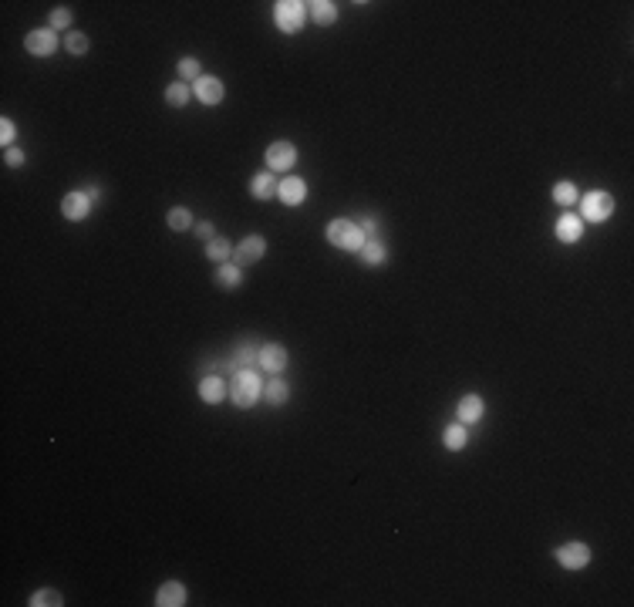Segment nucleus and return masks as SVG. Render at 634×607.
Listing matches in <instances>:
<instances>
[{
	"label": "nucleus",
	"instance_id": "f257e3e1",
	"mask_svg": "<svg viewBox=\"0 0 634 607\" xmlns=\"http://www.w3.org/2000/svg\"><path fill=\"white\" fill-rule=\"evenodd\" d=\"M264 395V382L256 375V368H247V371H237L233 382H230V398L237 409H254L256 402Z\"/></svg>",
	"mask_w": 634,
	"mask_h": 607
},
{
	"label": "nucleus",
	"instance_id": "f03ea898",
	"mask_svg": "<svg viewBox=\"0 0 634 607\" xmlns=\"http://www.w3.org/2000/svg\"><path fill=\"white\" fill-rule=\"evenodd\" d=\"M327 243H334L338 250H348V254H361V246L368 243L365 229L351 220H331L327 223Z\"/></svg>",
	"mask_w": 634,
	"mask_h": 607
},
{
	"label": "nucleus",
	"instance_id": "7ed1b4c3",
	"mask_svg": "<svg viewBox=\"0 0 634 607\" xmlns=\"http://www.w3.org/2000/svg\"><path fill=\"white\" fill-rule=\"evenodd\" d=\"M273 17H277V28H281L283 34H297V30L304 28L307 4H300V0H281V4L273 7Z\"/></svg>",
	"mask_w": 634,
	"mask_h": 607
},
{
	"label": "nucleus",
	"instance_id": "20e7f679",
	"mask_svg": "<svg viewBox=\"0 0 634 607\" xmlns=\"http://www.w3.org/2000/svg\"><path fill=\"white\" fill-rule=\"evenodd\" d=\"M580 210H584V220H587V223H604V220H611V212H614V196L604 193V189H594V193L584 196Z\"/></svg>",
	"mask_w": 634,
	"mask_h": 607
},
{
	"label": "nucleus",
	"instance_id": "39448f33",
	"mask_svg": "<svg viewBox=\"0 0 634 607\" xmlns=\"http://www.w3.org/2000/svg\"><path fill=\"white\" fill-rule=\"evenodd\" d=\"M557 557V564L560 567H567V570H584V567L591 564V547L587 543H580V540H574V543H564L560 550L553 553Z\"/></svg>",
	"mask_w": 634,
	"mask_h": 607
},
{
	"label": "nucleus",
	"instance_id": "423d86ee",
	"mask_svg": "<svg viewBox=\"0 0 634 607\" xmlns=\"http://www.w3.org/2000/svg\"><path fill=\"white\" fill-rule=\"evenodd\" d=\"M267 254V240L264 237H247V240L237 243V250H233V263H240V267H250V263H260Z\"/></svg>",
	"mask_w": 634,
	"mask_h": 607
},
{
	"label": "nucleus",
	"instance_id": "0eeeda50",
	"mask_svg": "<svg viewBox=\"0 0 634 607\" xmlns=\"http://www.w3.org/2000/svg\"><path fill=\"white\" fill-rule=\"evenodd\" d=\"M24 47H28V55H34V57H51L57 51V34L51 28L30 30L28 38H24Z\"/></svg>",
	"mask_w": 634,
	"mask_h": 607
},
{
	"label": "nucleus",
	"instance_id": "6e6552de",
	"mask_svg": "<svg viewBox=\"0 0 634 607\" xmlns=\"http://www.w3.org/2000/svg\"><path fill=\"white\" fill-rule=\"evenodd\" d=\"M277 199H281L283 206H300L307 199V183L300 176H283L281 183H277Z\"/></svg>",
	"mask_w": 634,
	"mask_h": 607
},
{
	"label": "nucleus",
	"instance_id": "1a4fd4ad",
	"mask_svg": "<svg viewBox=\"0 0 634 607\" xmlns=\"http://www.w3.org/2000/svg\"><path fill=\"white\" fill-rule=\"evenodd\" d=\"M297 166V149L290 142H273L267 149V169H277V172H287Z\"/></svg>",
	"mask_w": 634,
	"mask_h": 607
},
{
	"label": "nucleus",
	"instance_id": "9d476101",
	"mask_svg": "<svg viewBox=\"0 0 634 607\" xmlns=\"http://www.w3.org/2000/svg\"><path fill=\"white\" fill-rule=\"evenodd\" d=\"M287 365H290V354H287V348H283V344L270 341V344H264V348H260V368H264V371H270V375H281Z\"/></svg>",
	"mask_w": 634,
	"mask_h": 607
},
{
	"label": "nucleus",
	"instance_id": "9b49d317",
	"mask_svg": "<svg viewBox=\"0 0 634 607\" xmlns=\"http://www.w3.org/2000/svg\"><path fill=\"white\" fill-rule=\"evenodd\" d=\"M226 395H230V382H223L220 375H203L199 378V398L206 405H220Z\"/></svg>",
	"mask_w": 634,
	"mask_h": 607
},
{
	"label": "nucleus",
	"instance_id": "f8f14e48",
	"mask_svg": "<svg viewBox=\"0 0 634 607\" xmlns=\"http://www.w3.org/2000/svg\"><path fill=\"white\" fill-rule=\"evenodd\" d=\"M193 95H196L203 105H220V101H223V95H226V88H223V81H220V78H213V74H203L196 85H193Z\"/></svg>",
	"mask_w": 634,
	"mask_h": 607
},
{
	"label": "nucleus",
	"instance_id": "ddd939ff",
	"mask_svg": "<svg viewBox=\"0 0 634 607\" xmlns=\"http://www.w3.org/2000/svg\"><path fill=\"white\" fill-rule=\"evenodd\" d=\"M61 212H64V220L71 223H81L88 212H91V199L85 193H68V196L61 199Z\"/></svg>",
	"mask_w": 634,
	"mask_h": 607
},
{
	"label": "nucleus",
	"instance_id": "4468645a",
	"mask_svg": "<svg viewBox=\"0 0 634 607\" xmlns=\"http://www.w3.org/2000/svg\"><path fill=\"white\" fill-rule=\"evenodd\" d=\"M186 587L179 584V580H166L162 587H159V594H155V604L159 607H183L186 604Z\"/></svg>",
	"mask_w": 634,
	"mask_h": 607
},
{
	"label": "nucleus",
	"instance_id": "2eb2a0df",
	"mask_svg": "<svg viewBox=\"0 0 634 607\" xmlns=\"http://www.w3.org/2000/svg\"><path fill=\"white\" fill-rule=\"evenodd\" d=\"M455 412H459V422H463V425H472V422H480V419H482L486 402H482L480 395H463V398H459V405H455Z\"/></svg>",
	"mask_w": 634,
	"mask_h": 607
},
{
	"label": "nucleus",
	"instance_id": "dca6fc26",
	"mask_svg": "<svg viewBox=\"0 0 634 607\" xmlns=\"http://www.w3.org/2000/svg\"><path fill=\"white\" fill-rule=\"evenodd\" d=\"M580 237H584V220H580V216L567 212V216L557 220V240L560 243H577Z\"/></svg>",
	"mask_w": 634,
	"mask_h": 607
},
{
	"label": "nucleus",
	"instance_id": "f3484780",
	"mask_svg": "<svg viewBox=\"0 0 634 607\" xmlns=\"http://www.w3.org/2000/svg\"><path fill=\"white\" fill-rule=\"evenodd\" d=\"M233 375L237 371H247V368H260V344H254V341H243L240 344V351H237V361L233 365H226Z\"/></svg>",
	"mask_w": 634,
	"mask_h": 607
},
{
	"label": "nucleus",
	"instance_id": "a211bd4d",
	"mask_svg": "<svg viewBox=\"0 0 634 607\" xmlns=\"http://www.w3.org/2000/svg\"><path fill=\"white\" fill-rule=\"evenodd\" d=\"M277 183H281V179H273L270 172H260V176H254V179H250V196H254V199H264V203H267V199L277 196Z\"/></svg>",
	"mask_w": 634,
	"mask_h": 607
},
{
	"label": "nucleus",
	"instance_id": "6ab92c4d",
	"mask_svg": "<svg viewBox=\"0 0 634 607\" xmlns=\"http://www.w3.org/2000/svg\"><path fill=\"white\" fill-rule=\"evenodd\" d=\"M216 283L223 287V290H233V287H240L243 283V270H240V263H220V270H216Z\"/></svg>",
	"mask_w": 634,
	"mask_h": 607
},
{
	"label": "nucleus",
	"instance_id": "aec40b11",
	"mask_svg": "<svg viewBox=\"0 0 634 607\" xmlns=\"http://www.w3.org/2000/svg\"><path fill=\"white\" fill-rule=\"evenodd\" d=\"M465 425L463 422H455V425H446L442 429V446L449 452H459V449H465Z\"/></svg>",
	"mask_w": 634,
	"mask_h": 607
},
{
	"label": "nucleus",
	"instance_id": "412c9836",
	"mask_svg": "<svg viewBox=\"0 0 634 607\" xmlns=\"http://www.w3.org/2000/svg\"><path fill=\"white\" fill-rule=\"evenodd\" d=\"M264 398H267L273 409H281V405H287V398H290V385L281 382V378H273L270 385H264Z\"/></svg>",
	"mask_w": 634,
	"mask_h": 607
},
{
	"label": "nucleus",
	"instance_id": "4be33fe9",
	"mask_svg": "<svg viewBox=\"0 0 634 607\" xmlns=\"http://www.w3.org/2000/svg\"><path fill=\"white\" fill-rule=\"evenodd\" d=\"M307 7H310V14H314V21H317L321 28H327V24L338 21V7H334L331 0H314V4H307Z\"/></svg>",
	"mask_w": 634,
	"mask_h": 607
},
{
	"label": "nucleus",
	"instance_id": "5701e85b",
	"mask_svg": "<svg viewBox=\"0 0 634 607\" xmlns=\"http://www.w3.org/2000/svg\"><path fill=\"white\" fill-rule=\"evenodd\" d=\"M233 250H237V246L226 240V237H213V240L206 243V256H210V260H216V263H226V260L233 256Z\"/></svg>",
	"mask_w": 634,
	"mask_h": 607
},
{
	"label": "nucleus",
	"instance_id": "b1692460",
	"mask_svg": "<svg viewBox=\"0 0 634 607\" xmlns=\"http://www.w3.org/2000/svg\"><path fill=\"white\" fill-rule=\"evenodd\" d=\"M358 256H361V263H368V267H381V263H385V256H388V250H385V243L368 240Z\"/></svg>",
	"mask_w": 634,
	"mask_h": 607
},
{
	"label": "nucleus",
	"instance_id": "393cba45",
	"mask_svg": "<svg viewBox=\"0 0 634 607\" xmlns=\"http://www.w3.org/2000/svg\"><path fill=\"white\" fill-rule=\"evenodd\" d=\"M30 607H61L64 604V597H61V591H55V587H41V591H34L30 594Z\"/></svg>",
	"mask_w": 634,
	"mask_h": 607
},
{
	"label": "nucleus",
	"instance_id": "a878e982",
	"mask_svg": "<svg viewBox=\"0 0 634 607\" xmlns=\"http://www.w3.org/2000/svg\"><path fill=\"white\" fill-rule=\"evenodd\" d=\"M88 47H91V41H88L81 30H68V34H64V51H68V55L81 57V55H88Z\"/></svg>",
	"mask_w": 634,
	"mask_h": 607
},
{
	"label": "nucleus",
	"instance_id": "bb28decb",
	"mask_svg": "<svg viewBox=\"0 0 634 607\" xmlns=\"http://www.w3.org/2000/svg\"><path fill=\"white\" fill-rule=\"evenodd\" d=\"M577 186L570 183V179H564V183H553V203H560V206H574L577 203Z\"/></svg>",
	"mask_w": 634,
	"mask_h": 607
},
{
	"label": "nucleus",
	"instance_id": "cd10ccee",
	"mask_svg": "<svg viewBox=\"0 0 634 607\" xmlns=\"http://www.w3.org/2000/svg\"><path fill=\"white\" fill-rule=\"evenodd\" d=\"M166 223H169V229H176V233H183V229H189V226H193V212L186 210V206H176V210H169V216H166Z\"/></svg>",
	"mask_w": 634,
	"mask_h": 607
},
{
	"label": "nucleus",
	"instance_id": "c85d7f7f",
	"mask_svg": "<svg viewBox=\"0 0 634 607\" xmlns=\"http://www.w3.org/2000/svg\"><path fill=\"white\" fill-rule=\"evenodd\" d=\"M179 78L196 85L199 78H203V64H199L196 57H183V61H179Z\"/></svg>",
	"mask_w": 634,
	"mask_h": 607
},
{
	"label": "nucleus",
	"instance_id": "c756f323",
	"mask_svg": "<svg viewBox=\"0 0 634 607\" xmlns=\"http://www.w3.org/2000/svg\"><path fill=\"white\" fill-rule=\"evenodd\" d=\"M166 101H169L172 108H186V101H189V88H186V81H176V85L166 88Z\"/></svg>",
	"mask_w": 634,
	"mask_h": 607
},
{
	"label": "nucleus",
	"instance_id": "7c9ffc66",
	"mask_svg": "<svg viewBox=\"0 0 634 607\" xmlns=\"http://www.w3.org/2000/svg\"><path fill=\"white\" fill-rule=\"evenodd\" d=\"M47 28H51V30H71V11H68V7H57V11H51V17H47Z\"/></svg>",
	"mask_w": 634,
	"mask_h": 607
},
{
	"label": "nucleus",
	"instance_id": "2f4dec72",
	"mask_svg": "<svg viewBox=\"0 0 634 607\" xmlns=\"http://www.w3.org/2000/svg\"><path fill=\"white\" fill-rule=\"evenodd\" d=\"M0 142H4V149H14V142H17V125L11 122V118H4V122H0Z\"/></svg>",
	"mask_w": 634,
	"mask_h": 607
},
{
	"label": "nucleus",
	"instance_id": "473e14b6",
	"mask_svg": "<svg viewBox=\"0 0 634 607\" xmlns=\"http://www.w3.org/2000/svg\"><path fill=\"white\" fill-rule=\"evenodd\" d=\"M4 162H7L11 169H24L28 156H24V149H7V152H4Z\"/></svg>",
	"mask_w": 634,
	"mask_h": 607
},
{
	"label": "nucleus",
	"instance_id": "72a5a7b5",
	"mask_svg": "<svg viewBox=\"0 0 634 607\" xmlns=\"http://www.w3.org/2000/svg\"><path fill=\"white\" fill-rule=\"evenodd\" d=\"M196 237H199V240H206V243H210L213 237H216V229H213L210 220H206V223H196Z\"/></svg>",
	"mask_w": 634,
	"mask_h": 607
},
{
	"label": "nucleus",
	"instance_id": "f704fd0d",
	"mask_svg": "<svg viewBox=\"0 0 634 607\" xmlns=\"http://www.w3.org/2000/svg\"><path fill=\"white\" fill-rule=\"evenodd\" d=\"M358 226L365 229V237H368V240H375V229H378V223H375V220H361V223H358Z\"/></svg>",
	"mask_w": 634,
	"mask_h": 607
},
{
	"label": "nucleus",
	"instance_id": "c9c22d12",
	"mask_svg": "<svg viewBox=\"0 0 634 607\" xmlns=\"http://www.w3.org/2000/svg\"><path fill=\"white\" fill-rule=\"evenodd\" d=\"M85 196L91 199V203H95V199H101V189H98V186H88V189H85Z\"/></svg>",
	"mask_w": 634,
	"mask_h": 607
}]
</instances>
